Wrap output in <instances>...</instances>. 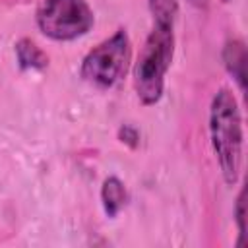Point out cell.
<instances>
[{"mask_svg": "<svg viewBox=\"0 0 248 248\" xmlns=\"http://www.w3.org/2000/svg\"><path fill=\"white\" fill-rule=\"evenodd\" d=\"M118 138H120V141H124V143L130 145V147H138V143H140V134H138V130H136L134 126H128V124L120 126Z\"/></svg>", "mask_w": 248, "mask_h": 248, "instance_id": "obj_10", "label": "cell"}, {"mask_svg": "<svg viewBox=\"0 0 248 248\" xmlns=\"http://www.w3.org/2000/svg\"><path fill=\"white\" fill-rule=\"evenodd\" d=\"M16 56L21 70H43L48 66V56L31 39H19L16 43Z\"/></svg>", "mask_w": 248, "mask_h": 248, "instance_id": "obj_7", "label": "cell"}, {"mask_svg": "<svg viewBox=\"0 0 248 248\" xmlns=\"http://www.w3.org/2000/svg\"><path fill=\"white\" fill-rule=\"evenodd\" d=\"M223 2H229V0H223Z\"/></svg>", "mask_w": 248, "mask_h": 248, "instance_id": "obj_12", "label": "cell"}, {"mask_svg": "<svg viewBox=\"0 0 248 248\" xmlns=\"http://www.w3.org/2000/svg\"><path fill=\"white\" fill-rule=\"evenodd\" d=\"M223 62L227 72L238 83V89L246 87V46L240 39H229L223 48Z\"/></svg>", "mask_w": 248, "mask_h": 248, "instance_id": "obj_5", "label": "cell"}, {"mask_svg": "<svg viewBox=\"0 0 248 248\" xmlns=\"http://www.w3.org/2000/svg\"><path fill=\"white\" fill-rule=\"evenodd\" d=\"M234 219L238 225V234H240V244L244 242L246 236V203H244V190H240L238 198H236V205H234Z\"/></svg>", "mask_w": 248, "mask_h": 248, "instance_id": "obj_9", "label": "cell"}, {"mask_svg": "<svg viewBox=\"0 0 248 248\" xmlns=\"http://www.w3.org/2000/svg\"><path fill=\"white\" fill-rule=\"evenodd\" d=\"M209 136L217 155L221 174L229 186L238 182L242 163V118L234 95L229 89H219L209 108Z\"/></svg>", "mask_w": 248, "mask_h": 248, "instance_id": "obj_1", "label": "cell"}, {"mask_svg": "<svg viewBox=\"0 0 248 248\" xmlns=\"http://www.w3.org/2000/svg\"><path fill=\"white\" fill-rule=\"evenodd\" d=\"M130 56V37L124 29H118L114 35H110L85 54L79 68V76L91 85L103 89L112 87L126 74Z\"/></svg>", "mask_w": 248, "mask_h": 248, "instance_id": "obj_3", "label": "cell"}, {"mask_svg": "<svg viewBox=\"0 0 248 248\" xmlns=\"http://www.w3.org/2000/svg\"><path fill=\"white\" fill-rule=\"evenodd\" d=\"M174 52V35L170 25L155 23L153 31L147 35L136 68H134V85L140 101L143 105H155L165 87V74L172 62Z\"/></svg>", "mask_w": 248, "mask_h": 248, "instance_id": "obj_2", "label": "cell"}, {"mask_svg": "<svg viewBox=\"0 0 248 248\" xmlns=\"http://www.w3.org/2000/svg\"><path fill=\"white\" fill-rule=\"evenodd\" d=\"M101 202H103L105 213L108 217H116L128 202V192L124 188V182L116 176L105 178V182L101 186Z\"/></svg>", "mask_w": 248, "mask_h": 248, "instance_id": "obj_6", "label": "cell"}, {"mask_svg": "<svg viewBox=\"0 0 248 248\" xmlns=\"http://www.w3.org/2000/svg\"><path fill=\"white\" fill-rule=\"evenodd\" d=\"M95 16L85 0H43L37 25L54 41H74L93 27Z\"/></svg>", "mask_w": 248, "mask_h": 248, "instance_id": "obj_4", "label": "cell"}, {"mask_svg": "<svg viewBox=\"0 0 248 248\" xmlns=\"http://www.w3.org/2000/svg\"><path fill=\"white\" fill-rule=\"evenodd\" d=\"M149 10L153 14L155 23L172 27L176 14H178V2L176 0H149Z\"/></svg>", "mask_w": 248, "mask_h": 248, "instance_id": "obj_8", "label": "cell"}, {"mask_svg": "<svg viewBox=\"0 0 248 248\" xmlns=\"http://www.w3.org/2000/svg\"><path fill=\"white\" fill-rule=\"evenodd\" d=\"M190 4L196 6V8H200V10H205L207 4H209V0H190Z\"/></svg>", "mask_w": 248, "mask_h": 248, "instance_id": "obj_11", "label": "cell"}]
</instances>
